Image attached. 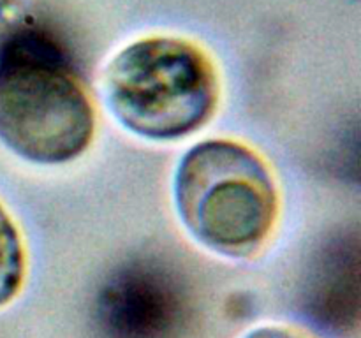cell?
<instances>
[{"label": "cell", "instance_id": "obj_5", "mask_svg": "<svg viewBox=\"0 0 361 338\" xmlns=\"http://www.w3.org/2000/svg\"><path fill=\"white\" fill-rule=\"evenodd\" d=\"M243 338H307L305 334L284 326H259L249 331Z\"/></svg>", "mask_w": 361, "mask_h": 338}, {"label": "cell", "instance_id": "obj_3", "mask_svg": "<svg viewBox=\"0 0 361 338\" xmlns=\"http://www.w3.org/2000/svg\"><path fill=\"white\" fill-rule=\"evenodd\" d=\"M95 134V109L62 53L30 34L0 49V139L35 164L83 155Z\"/></svg>", "mask_w": 361, "mask_h": 338}, {"label": "cell", "instance_id": "obj_2", "mask_svg": "<svg viewBox=\"0 0 361 338\" xmlns=\"http://www.w3.org/2000/svg\"><path fill=\"white\" fill-rule=\"evenodd\" d=\"M173 197L187 232L231 259L259 252L279 217V190L267 162L224 137L200 141L183 154Z\"/></svg>", "mask_w": 361, "mask_h": 338}, {"label": "cell", "instance_id": "obj_4", "mask_svg": "<svg viewBox=\"0 0 361 338\" xmlns=\"http://www.w3.org/2000/svg\"><path fill=\"white\" fill-rule=\"evenodd\" d=\"M27 273L25 246L20 231L0 204V308L20 294Z\"/></svg>", "mask_w": 361, "mask_h": 338}, {"label": "cell", "instance_id": "obj_1", "mask_svg": "<svg viewBox=\"0 0 361 338\" xmlns=\"http://www.w3.org/2000/svg\"><path fill=\"white\" fill-rule=\"evenodd\" d=\"M113 118L150 141H175L203 129L221 97L217 67L197 42L147 35L109 58L102 77Z\"/></svg>", "mask_w": 361, "mask_h": 338}]
</instances>
